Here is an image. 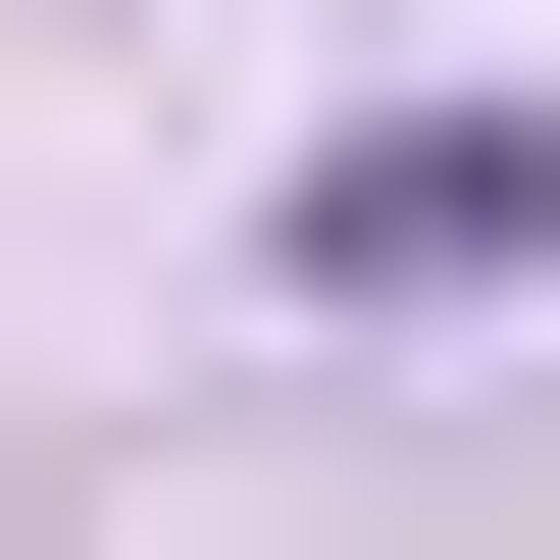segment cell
I'll return each instance as SVG.
<instances>
[{
  "label": "cell",
  "instance_id": "cell-1",
  "mask_svg": "<svg viewBox=\"0 0 560 560\" xmlns=\"http://www.w3.org/2000/svg\"><path fill=\"white\" fill-rule=\"evenodd\" d=\"M510 255H560V103H357L306 153V306H510Z\"/></svg>",
  "mask_w": 560,
  "mask_h": 560
}]
</instances>
